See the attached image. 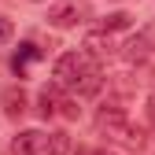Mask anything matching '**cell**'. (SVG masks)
Masks as SVG:
<instances>
[{
    "label": "cell",
    "instance_id": "1",
    "mask_svg": "<svg viewBox=\"0 0 155 155\" xmlns=\"http://www.w3.org/2000/svg\"><path fill=\"white\" fill-rule=\"evenodd\" d=\"M96 129H100L107 140H114V144H126V148L140 144V129L129 122V114L122 107H104L100 114H96Z\"/></svg>",
    "mask_w": 155,
    "mask_h": 155
},
{
    "label": "cell",
    "instance_id": "2",
    "mask_svg": "<svg viewBox=\"0 0 155 155\" xmlns=\"http://www.w3.org/2000/svg\"><path fill=\"white\" fill-rule=\"evenodd\" d=\"M89 55H81V52H67V55H59L55 59V89H74L78 81H81V74L89 70Z\"/></svg>",
    "mask_w": 155,
    "mask_h": 155
},
{
    "label": "cell",
    "instance_id": "3",
    "mask_svg": "<svg viewBox=\"0 0 155 155\" xmlns=\"http://www.w3.org/2000/svg\"><path fill=\"white\" fill-rule=\"evenodd\" d=\"M78 22H81V4H78V0H63V4L48 8V26L70 30V26H78Z\"/></svg>",
    "mask_w": 155,
    "mask_h": 155
},
{
    "label": "cell",
    "instance_id": "4",
    "mask_svg": "<svg viewBox=\"0 0 155 155\" xmlns=\"http://www.w3.org/2000/svg\"><path fill=\"white\" fill-rule=\"evenodd\" d=\"M45 144H48V133H41V129H22L11 140V155H41Z\"/></svg>",
    "mask_w": 155,
    "mask_h": 155
},
{
    "label": "cell",
    "instance_id": "5",
    "mask_svg": "<svg viewBox=\"0 0 155 155\" xmlns=\"http://www.w3.org/2000/svg\"><path fill=\"white\" fill-rule=\"evenodd\" d=\"M100 89H104V74H100V67H96V63H89V70L81 74V81L74 85V92H81V96H96Z\"/></svg>",
    "mask_w": 155,
    "mask_h": 155
},
{
    "label": "cell",
    "instance_id": "6",
    "mask_svg": "<svg viewBox=\"0 0 155 155\" xmlns=\"http://www.w3.org/2000/svg\"><path fill=\"white\" fill-rule=\"evenodd\" d=\"M85 48H89V55H96V59H100V55H111L114 52V37L104 33V30L100 33H89L85 37Z\"/></svg>",
    "mask_w": 155,
    "mask_h": 155
},
{
    "label": "cell",
    "instance_id": "7",
    "mask_svg": "<svg viewBox=\"0 0 155 155\" xmlns=\"http://www.w3.org/2000/svg\"><path fill=\"white\" fill-rule=\"evenodd\" d=\"M37 104H41V114H45V118H52V114H59V104H63V96H59V89H45L41 92V100H37Z\"/></svg>",
    "mask_w": 155,
    "mask_h": 155
},
{
    "label": "cell",
    "instance_id": "8",
    "mask_svg": "<svg viewBox=\"0 0 155 155\" xmlns=\"http://www.w3.org/2000/svg\"><path fill=\"white\" fill-rule=\"evenodd\" d=\"M4 111L11 114V118H18V114L26 111V92L22 89H8L4 92Z\"/></svg>",
    "mask_w": 155,
    "mask_h": 155
},
{
    "label": "cell",
    "instance_id": "9",
    "mask_svg": "<svg viewBox=\"0 0 155 155\" xmlns=\"http://www.w3.org/2000/svg\"><path fill=\"white\" fill-rule=\"evenodd\" d=\"M67 151H70V137L67 133H48V144H45L41 155H67Z\"/></svg>",
    "mask_w": 155,
    "mask_h": 155
},
{
    "label": "cell",
    "instance_id": "10",
    "mask_svg": "<svg viewBox=\"0 0 155 155\" xmlns=\"http://www.w3.org/2000/svg\"><path fill=\"white\" fill-rule=\"evenodd\" d=\"M33 59H37V45H22V52H18L15 59H11V67H15L18 74H22V70H26V67H30Z\"/></svg>",
    "mask_w": 155,
    "mask_h": 155
},
{
    "label": "cell",
    "instance_id": "11",
    "mask_svg": "<svg viewBox=\"0 0 155 155\" xmlns=\"http://www.w3.org/2000/svg\"><path fill=\"white\" fill-rule=\"evenodd\" d=\"M126 26H129V15H122V11H114V15H107V18H104V33L126 30Z\"/></svg>",
    "mask_w": 155,
    "mask_h": 155
},
{
    "label": "cell",
    "instance_id": "12",
    "mask_svg": "<svg viewBox=\"0 0 155 155\" xmlns=\"http://www.w3.org/2000/svg\"><path fill=\"white\" fill-rule=\"evenodd\" d=\"M11 37H15L11 18H4V15H0V45H11Z\"/></svg>",
    "mask_w": 155,
    "mask_h": 155
},
{
    "label": "cell",
    "instance_id": "13",
    "mask_svg": "<svg viewBox=\"0 0 155 155\" xmlns=\"http://www.w3.org/2000/svg\"><path fill=\"white\" fill-rule=\"evenodd\" d=\"M144 37H148V41H155V22H151V26L144 30Z\"/></svg>",
    "mask_w": 155,
    "mask_h": 155
},
{
    "label": "cell",
    "instance_id": "14",
    "mask_svg": "<svg viewBox=\"0 0 155 155\" xmlns=\"http://www.w3.org/2000/svg\"><path fill=\"white\" fill-rule=\"evenodd\" d=\"M151 111H155V89H151Z\"/></svg>",
    "mask_w": 155,
    "mask_h": 155
},
{
    "label": "cell",
    "instance_id": "15",
    "mask_svg": "<svg viewBox=\"0 0 155 155\" xmlns=\"http://www.w3.org/2000/svg\"><path fill=\"white\" fill-rule=\"evenodd\" d=\"M96 155H114V151H96Z\"/></svg>",
    "mask_w": 155,
    "mask_h": 155
}]
</instances>
